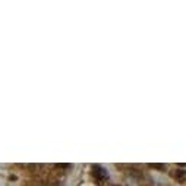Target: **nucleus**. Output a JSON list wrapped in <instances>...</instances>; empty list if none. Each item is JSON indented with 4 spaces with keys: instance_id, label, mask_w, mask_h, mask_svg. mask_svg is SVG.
<instances>
[{
    "instance_id": "nucleus-1",
    "label": "nucleus",
    "mask_w": 186,
    "mask_h": 186,
    "mask_svg": "<svg viewBox=\"0 0 186 186\" xmlns=\"http://www.w3.org/2000/svg\"><path fill=\"white\" fill-rule=\"evenodd\" d=\"M93 174H94V178L97 179L98 182H104L106 179L109 178V174H107V171L103 169V167H100V166H94V169H93Z\"/></svg>"
},
{
    "instance_id": "nucleus-2",
    "label": "nucleus",
    "mask_w": 186,
    "mask_h": 186,
    "mask_svg": "<svg viewBox=\"0 0 186 186\" xmlns=\"http://www.w3.org/2000/svg\"><path fill=\"white\" fill-rule=\"evenodd\" d=\"M174 173H176V174H174V178L178 179L179 182H182V183H183V182H185V176H186L185 170H183V169H182V170H176Z\"/></svg>"
},
{
    "instance_id": "nucleus-3",
    "label": "nucleus",
    "mask_w": 186,
    "mask_h": 186,
    "mask_svg": "<svg viewBox=\"0 0 186 186\" xmlns=\"http://www.w3.org/2000/svg\"><path fill=\"white\" fill-rule=\"evenodd\" d=\"M151 167L158 169V170H166V166H163V164H151Z\"/></svg>"
}]
</instances>
